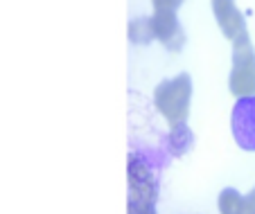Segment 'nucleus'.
Instances as JSON below:
<instances>
[{
	"mask_svg": "<svg viewBox=\"0 0 255 214\" xmlns=\"http://www.w3.org/2000/svg\"><path fill=\"white\" fill-rule=\"evenodd\" d=\"M228 88L235 95V100L255 95V48L249 32L233 41V66L228 75Z\"/></svg>",
	"mask_w": 255,
	"mask_h": 214,
	"instance_id": "obj_2",
	"label": "nucleus"
},
{
	"mask_svg": "<svg viewBox=\"0 0 255 214\" xmlns=\"http://www.w3.org/2000/svg\"><path fill=\"white\" fill-rule=\"evenodd\" d=\"M231 131L237 147L255 153V95L235 100L231 110Z\"/></svg>",
	"mask_w": 255,
	"mask_h": 214,
	"instance_id": "obj_4",
	"label": "nucleus"
},
{
	"mask_svg": "<svg viewBox=\"0 0 255 214\" xmlns=\"http://www.w3.org/2000/svg\"><path fill=\"white\" fill-rule=\"evenodd\" d=\"M210 7H212V14H215L217 20H222L224 16H228L233 9H235V0H210Z\"/></svg>",
	"mask_w": 255,
	"mask_h": 214,
	"instance_id": "obj_9",
	"label": "nucleus"
},
{
	"mask_svg": "<svg viewBox=\"0 0 255 214\" xmlns=\"http://www.w3.org/2000/svg\"><path fill=\"white\" fill-rule=\"evenodd\" d=\"M251 192H253V194H255V187H253V190H251Z\"/></svg>",
	"mask_w": 255,
	"mask_h": 214,
	"instance_id": "obj_12",
	"label": "nucleus"
},
{
	"mask_svg": "<svg viewBox=\"0 0 255 214\" xmlns=\"http://www.w3.org/2000/svg\"><path fill=\"white\" fill-rule=\"evenodd\" d=\"M242 203H244V194H240L235 187H224L217 196L219 214H242Z\"/></svg>",
	"mask_w": 255,
	"mask_h": 214,
	"instance_id": "obj_8",
	"label": "nucleus"
},
{
	"mask_svg": "<svg viewBox=\"0 0 255 214\" xmlns=\"http://www.w3.org/2000/svg\"><path fill=\"white\" fill-rule=\"evenodd\" d=\"M192 77L181 72L176 77L163 79L154 91V106L169 124L185 122L190 115V102H192Z\"/></svg>",
	"mask_w": 255,
	"mask_h": 214,
	"instance_id": "obj_1",
	"label": "nucleus"
},
{
	"mask_svg": "<svg viewBox=\"0 0 255 214\" xmlns=\"http://www.w3.org/2000/svg\"><path fill=\"white\" fill-rule=\"evenodd\" d=\"M165 147H167L169 156L174 158H181V156H188L194 147V133L192 128L188 126L185 122H178V124H172L165 135Z\"/></svg>",
	"mask_w": 255,
	"mask_h": 214,
	"instance_id": "obj_6",
	"label": "nucleus"
},
{
	"mask_svg": "<svg viewBox=\"0 0 255 214\" xmlns=\"http://www.w3.org/2000/svg\"><path fill=\"white\" fill-rule=\"evenodd\" d=\"M127 214H156V203L147 201H127Z\"/></svg>",
	"mask_w": 255,
	"mask_h": 214,
	"instance_id": "obj_10",
	"label": "nucleus"
},
{
	"mask_svg": "<svg viewBox=\"0 0 255 214\" xmlns=\"http://www.w3.org/2000/svg\"><path fill=\"white\" fill-rule=\"evenodd\" d=\"M127 36L133 45H147V43L156 41L154 29H151V18H144V16L131 18L129 25H127Z\"/></svg>",
	"mask_w": 255,
	"mask_h": 214,
	"instance_id": "obj_7",
	"label": "nucleus"
},
{
	"mask_svg": "<svg viewBox=\"0 0 255 214\" xmlns=\"http://www.w3.org/2000/svg\"><path fill=\"white\" fill-rule=\"evenodd\" d=\"M151 18V29H154V38L160 41L169 52H178L185 43V32L178 23L176 11H154Z\"/></svg>",
	"mask_w": 255,
	"mask_h": 214,
	"instance_id": "obj_5",
	"label": "nucleus"
},
{
	"mask_svg": "<svg viewBox=\"0 0 255 214\" xmlns=\"http://www.w3.org/2000/svg\"><path fill=\"white\" fill-rule=\"evenodd\" d=\"M185 0H151L154 11H176Z\"/></svg>",
	"mask_w": 255,
	"mask_h": 214,
	"instance_id": "obj_11",
	"label": "nucleus"
},
{
	"mask_svg": "<svg viewBox=\"0 0 255 214\" xmlns=\"http://www.w3.org/2000/svg\"><path fill=\"white\" fill-rule=\"evenodd\" d=\"M127 181H129V199L131 201H158V178L151 162L142 153H131L127 160Z\"/></svg>",
	"mask_w": 255,
	"mask_h": 214,
	"instance_id": "obj_3",
	"label": "nucleus"
}]
</instances>
